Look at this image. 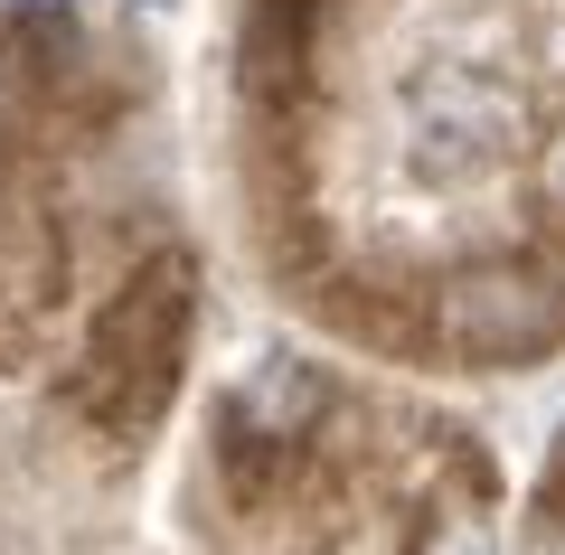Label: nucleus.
<instances>
[{"label": "nucleus", "instance_id": "7", "mask_svg": "<svg viewBox=\"0 0 565 555\" xmlns=\"http://www.w3.org/2000/svg\"><path fill=\"white\" fill-rule=\"evenodd\" d=\"M151 10H161V0H151Z\"/></svg>", "mask_w": 565, "mask_h": 555}, {"label": "nucleus", "instance_id": "6", "mask_svg": "<svg viewBox=\"0 0 565 555\" xmlns=\"http://www.w3.org/2000/svg\"><path fill=\"white\" fill-rule=\"evenodd\" d=\"M556 199H565V160H556Z\"/></svg>", "mask_w": 565, "mask_h": 555}, {"label": "nucleus", "instance_id": "3", "mask_svg": "<svg viewBox=\"0 0 565 555\" xmlns=\"http://www.w3.org/2000/svg\"><path fill=\"white\" fill-rule=\"evenodd\" d=\"M311 405H321V377H311L302 357H274V367L255 377V396H245V415L255 424H302Z\"/></svg>", "mask_w": 565, "mask_h": 555}, {"label": "nucleus", "instance_id": "5", "mask_svg": "<svg viewBox=\"0 0 565 555\" xmlns=\"http://www.w3.org/2000/svg\"><path fill=\"white\" fill-rule=\"evenodd\" d=\"M527 555H565V536H537V546H527Z\"/></svg>", "mask_w": 565, "mask_h": 555}, {"label": "nucleus", "instance_id": "1", "mask_svg": "<svg viewBox=\"0 0 565 555\" xmlns=\"http://www.w3.org/2000/svg\"><path fill=\"white\" fill-rule=\"evenodd\" d=\"M509 132H519V95H500L471 66H434L415 85V170L471 179V170H490L509 151Z\"/></svg>", "mask_w": 565, "mask_h": 555}, {"label": "nucleus", "instance_id": "4", "mask_svg": "<svg viewBox=\"0 0 565 555\" xmlns=\"http://www.w3.org/2000/svg\"><path fill=\"white\" fill-rule=\"evenodd\" d=\"M424 555H500V546H490V527H481V517H452V527L434 536Z\"/></svg>", "mask_w": 565, "mask_h": 555}, {"label": "nucleus", "instance_id": "2", "mask_svg": "<svg viewBox=\"0 0 565 555\" xmlns=\"http://www.w3.org/2000/svg\"><path fill=\"white\" fill-rule=\"evenodd\" d=\"M444 339L462 357H537L565 339V292L527 274H462L444 292Z\"/></svg>", "mask_w": 565, "mask_h": 555}]
</instances>
